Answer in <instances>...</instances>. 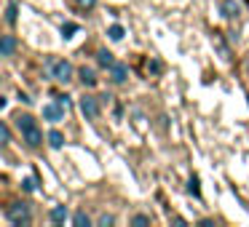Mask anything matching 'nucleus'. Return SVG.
Returning <instances> with one entry per match:
<instances>
[{
  "mask_svg": "<svg viewBox=\"0 0 249 227\" xmlns=\"http://www.w3.org/2000/svg\"><path fill=\"white\" fill-rule=\"evenodd\" d=\"M17 129H19L22 139L27 142L30 147H40L43 134H40V126H38V120H35L33 115H19V118H17Z\"/></svg>",
  "mask_w": 249,
  "mask_h": 227,
  "instance_id": "obj_1",
  "label": "nucleus"
},
{
  "mask_svg": "<svg viewBox=\"0 0 249 227\" xmlns=\"http://www.w3.org/2000/svg\"><path fill=\"white\" fill-rule=\"evenodd\" d=\"M46 70L54 78L56 83H70L72 81V65L67 59H49L46 62Z\"/></svg>",
  "mask_w": 249,
  "mask_h": 227,
  "instance_id": "obj_2",
  "label": "nucleus"
},
{
  "mask_svg": "<svg viewBox=\"0 0 249 227\" xmlns=\"http://www.w3.org/2000/svg\"><path fill=\"white\" fill-rule=\"evenodd\" d=\"M6 216H8V222H11V225H17V227L30 225V209H27V203H14V206H8V209H6Z\"/></svg>",
  "mask_w": 249,
  "mask_h": 227,
  "instance_id": "obj_3",
  "label": "nucleus"
},
{
  "mask_svg": "<svg viewBox=\"0 0 249 227\" xmlns=\"http://www.w3.org/2000/svg\"><path fill=\"white\" fill-rule=\"evenodd\" d=\"M65 104L56 99V102H51V104H46L43 107V118L46 120H51V123H59V120H65Z\"/></svg>",
  "mask_w": 249,
  "mask_h": 227,
  "instance_id": "obj_4",
  "label": "nucleus"
},
{
  "mask_svg": "<svg viewBox=\"0 0 249 227\" xmlns=\"http://www.w3.org/2000/svg\"><path fill=\"white\" fill-rule=\"evenodd\" d=\"M81 113L86 115L89 120H94L99 115V102H97V97H83L81 99Z\"/></svg>",
  "mask_w": 249,
  "mask_h": 227,
  "instance_id": "obj_5",
  "label": "nucleus"
},
{
  "mask_svg": "<svg viewBox=\"0 0 249 227\" xmlns=\"http://www.w3.org/2000/svg\"><path fill=\"white\" fill-rule=\"evenodd\" d=\"M220 11L225 19H236L241 14V6H238V0H222L220 3Z\"/></svg>",
  "mask_w": 249,
  "mask_h": 227,
  "instance_id": "obj_6",
  "label": "nucleus"
},
{
  "mask_svg": "<svg viewBox=\"0 0 249 227\" xmlns=\"http://www.w3.org/2000/svg\"><path fill=\"white\" fill-rule=\"evenodd\" d=\"M110 78H113V83H126V78H129V67L121 65V62H115V65L110 67Z\"/></svg>",
  "mask_w": 249,
  "mask_h": 227,
  "instance_id": "obj_7",
  "label": "nucleus"
},
{
  "mask_svg": "<svg viewBox=\"0 0 249 227\" xmlns=\"http://www.w3.org/2000/svg\"><path fill=\"white\" fill-rule=\"evenodd\" d=\"M78 78H81V83L86 88L97 86V75H94V70H89V67H81V70H78Z\"/></svg>",
  "mask_w": 249,
  "mask_h": 227,
  "instance_id": "obj_8",
  "label": "nucleus"
},
{
  "mask_svg": "<svg viewBox=\"0 0 249 227\" xmlns=\"http://www.w3.org/2000/svg\"><path fill=\"white\" fill-rule=\"evenodd\" d=\"M49 216H51V222H56V225H59V222L67 219V209H65V206H54Z\"/></svg>",
  "mask_w": 249,
  "mask_h": 227,
  "instance_id": "obj_9",
  "label": "nucleus"
},
{
  "mask_svg": "<svg viewBox=\"0 0 249 227\" xmlns=\"http://www.w3.org/2000/svg\"><path fill=\"white\" fill-rule=\"evenodd\" d=\"M14 49H17V40H14V35H3V56H11Z\"/></svg>",
  "mask_w": 249,
  "mask_h": 227,
  "instance_id": "obj_10",
  "label": "nucleus"
},
{
  "mask_svg": "<svg viewBox=\"0 0 249 227\" xmlns=\"http://www.w3.org/2000/svg\"><path fill=\"white\" fill-rule=\"evenodd\" d=\"M78 30H81V27H78L75 22H65V24H62V38H65V40H70L72 35L78 32Z\"/></svg>",
  "mask_w": 249,
  "mask_h": 227,
  "instance_id": "obj_11",
  "label": "nucleus"
},
{
  "mask_svg": "<svg viewBox=\"0 0 249 227\" xmlns=\"http://www.w3.org/2000/svg\"><path fill=\"white\" fill-rule=\"evenodd\" d=\"M97 62H99V65H102V67H113L115 65V59H113V54H110V51H99V54H97Z\"/></svg>",
  "mask_w": 249,
  "mask_h": 227,
  "instance_id": "obj_12",
  "label": "nucleus"
},
{
  "mask_svg": "<svg viewBox=\"0 0 249 227\" xmlns=\"http://www.w3.org/2000/svg\"><path fill=\"white\" fill-rule=\"evenodd\" d=\"M49 145L54 147V150H59V147L65 145V136H62L59 131H51V134H49Z\"/></svg>",
  "mask_w": 249,
  "mask_h": 227,
  "instance_id": "obj_13",
  "label": "nucleus"
},
{
  "mask_svg": "<svg viewBox=\"0 0 249 227\" xmlns=\"http://www.w3.org/2000/svg\"><path fill=\"white\" fill-rule=\"evenodd\" d=\"M107 35H110V40H121L124 38V27H121V24H113V27L107 30Z\"/></svg>",
  "mask_w": 249,
  "mask_h": 227,
  "instance_id": "obj_14",
  "label": "nucleus"
},
{
  "mask_svg": "<svg viewBox=\"0 0 249 227\" xmlns=\"http://www.w3.org/2000/svg\"><path fill=\"white\" fill-rule=\"evenodd\" d=\"M188 193H190V195H196V198H198V195H201V187H198V177H190V182H188Z\"/></svg>",
  "mask_w": 249,
  "mask_h": 227,
  "instance_id": "obj_15",
  "label": "nucleus"
},
{
  "mask_svg": "<svg viewBox=\"0 0 249 227\" xmlns=\"http://www.w3.org/2000/svg\"><path fill=\"white\" fill-rule=\"evenodd\" d=\"M72 222H75V225H78V227H83V225H86V227H89V225H91V219H89V216H86V214H83V211H78V214H75V216H72Z\"/></svg>",
  "mask_w": 249,
  "mask_h": 227,
  "instance_id": "obj_16",
  "label": "nucleus"
},
{
  "mask_svg": "<svg viewBox=\"0 0 249 227\" xmlns=\"http://www.w3.org/2000/svg\"><path fill=\"white\" fill-rule=\"evenodd\" d=\"M17 14H19V8L11 3V6L6 8V22H8V24H14V22H17Z\"/></svg>",
  "mask_w": 249,
  "mask_h": 227,
  "instance_id": "obj_17",
  "label": "nucleus"
},
{
  "mask_svg": "<svg viewBox=\"0 0 249 227\" xmlns=\"http://www.w3.org/2000/svg\"><path fill=\"white\" fill-rule=\"evenodd\" d=\"M0 139H3V147L11 142V131H8V126L6 123H0Z\"/></svg>",
  "mask_w": 249,
  "mask_h": 227,
  "instance_id": "obj_18",
  "label": "nucleus"
},
{
  "mask_svg": "<svg viewBox=\"0 0 249 227\" xmlns=\"http://www.w3.org/2000/svg\"><path fill=\"white\" fill-rule=\"evenodd\" d=\"M113 222H115V216H113V214H102L97 225H99V227H107V225H113Z\"/></svg>",
  "mask_w": 249,
  "mask_h": 227,
  "instance_id": "obj_19",
  "label": "nucleus"
},
{
  "mask_svg": "<svg viewBox=\"0 0 249 227\" xmlns=\"http://www.w3.org/2000/svg\"><path fill=\"white\" fill-rule=\"evenodd\" d=\"M131 225H150V216H147V214H137L134 219H131Z\"/></svg>",
  "mask_w": 249,
  "mask_h": 227,
  "instance_id": "obj_20",
  "label": "nucleus"
},
{
  "mask_svg": "<svg viewBox=\"0 0 249 227\" xmlns=\"http://www.w3.org/2000/svg\"><path fill=\"white\" fill-rule=\"evenodd\" d=\"M22 187L27 190V193H33V190H35V179H33V177H27V179L22 182Z\"/></svg>",
  "mask_w": 249,
  "mask_h": 227,
  "instance_id": "obj_21",
  "label": "nucleus"
},
{
  "mask_svg": "<svg viewBox=\"0 0 249 227\" xmlns=\"http://www.w3.org/2000/svg\"><path fill=\"white\" fill-rule=\"evenodd\" d=\"M78 6H83V8H94V6H97V0H78Z\"/></svg>",
  "mask_w": 249,
  "mask_h": 227,
  "instance_id": "obj_22",
  "label": "nucleus"
}]
</instances>
